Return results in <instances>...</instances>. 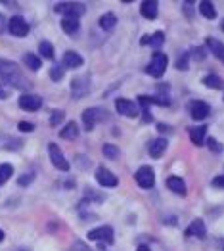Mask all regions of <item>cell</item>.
I'll list each match as a JSON object with an SVG mask.
<instances>
[{
    "mask_svg": "<svg viewBox=\"0 0 224 251\" xmlns=\"http://www.w3.org/2000/svg\"><path fill=\"white\" fill-rule=\"evenodd\" d=\"M0 79L6 85H10L14 89H19V90H27L31 87L29 79L23 75L19 65L16 62H10V60H0Z\"/></svg>",
    "mask_w": 224,
    "mask_h": 251,
    "instance_id": "1",
    "label": "cell"
},
{
    "mask_svg": "<svg viewBox=\"0 0 224 251\" xmlns=\"http://www.w3.org/2000/svg\"><path fill=\"white\" fill-rule=\"evenodd\" d=\"M167 65H169V58L165 54H161V52H155L152 56V62L146 65V73L150 77H154V79H161L165 75V71H167Z\"/></svg>",
    "mask_w": 224,
    "mask_h": 251,
    "instance_id": "2",
    "label": "cell"
},
{
    "mask_svg": "<svg viewBox=\"0 0 224 251\" xmlns=\"http://www.w3.org/2000/svg\"><path fill=\"white\" fill-rule=\"evenodd\" d=\"M105 115H107V113H105L103 109H100V108L85 109V111H83V125H85V130L90 132V130L96 126V123L105 119Z\"/></svg>",
    "mask_w": 224,
    "mask_h": 251,
    "instance_id": "3",
    "label": "cell"
},
{
    "mask_svg": "<svg viewBox=\"0 0 224 251\" xmlns=\"http://www.w3.org/2000/svg\"><path fill=\"white\" fill-rule=\"evenodd\" d=\"M54 10L58 14H65L67 18H77L79 19V16H83L86 12V6L81 4V2H60V4H56Z\"/></svg>",
    "mask_w": 224,
    "mask_h": 251,
    "instance_id": "4",
    "label": "cell"
},
{
    "mask_svg": "<svg viewBox=\"0 0 224 251\" xmlns=\"http://www.w3.org/2000/svg\"><path fill=\"white\" fill-rule=\"evenodd\" d=\"M48 156H50V161H52V165L56 169H60V171H69L71 169L69 161L65 159V156L62 154V150H60L58 144H54V142L48 144Z\"/></svg>",
    "mask_w": 224,
    "mask_h": 251,
    "instance_id": "5",
    "label": "cell"
},
{
    "mask_svg": "<svg viewBox=\"0 0 224 251\" xmlns=\"http://www.w3.org/2000/svg\"><path fill=\"white\" fill-rule=\"evenodd\" d=\"M134 180L140 188H152L155 184V173L152 167H140L136 173H134Z\"/></svg>",
    "mask_w": 224,
    "mask_h": 251,
    "instance_id": "6",
    "label": "cell"
},
{
    "mask_svg": "<svg viewBox=\"0 0 224 251\" xmlns=\"http://www.w3.org/2000/svg\"><path fill=\"white\" fill-rule=\"evenodd\" d=\"M115 109L117 113L125 115V117H138V104L132 102V100H127V98H117L115 100Z\"/></svg>",
    "mask_w": 224,
    "mask_h": 251,
    "instance_id": "7",
    "label": "cell"
},
{
    "mask_svg": "<svg viewBox=\"0 0 224 251\" xmlns=\"http://www.w3.org/2000/svg\"><path fill=\"white\" fill-rule=\"evenodd\" d=\"M88 240H94V242H102V244H113V228L111 226H98L94 230L88 232Z\"/></svg>",
    "mask_w": 224,
    "mask_h": 251,
    "instance_id": "8",
    "label": "cell"
},
{
    "mask_svg": "<svg viewBox=\"0 0 224 251\" xmlns=\"http://www.w3.org/2000/svg\"><path fill=\"white\" fill-rule=\"evenodd\" d=\"M90 92V79L86 75L77 77L71 81V96L73 98H83Z\"/></svg>",
    "mask_w": 224,
    "mask_h": 251,
    "instance_id": "9",
    "label": "cell"
},
{
    "mask_svg": "<svg viewBox=\"0 0 224 251\" xmlns=\"http://www.w3.org/2000/svg\"><path fill=\"white\" fill-rule=\"evenodd\" d=\"M96 180H98V184H102V186H105V188H115V186L119 184V179H117L109 169H105V167L96 169Z\"/></svg>",
    "mask_w": 224,
    "mask_h": 251,
    "instance_id": "10",
    "label": "cell"
},
{
    "mask_svg": "<svg viewBox=\"0 0 224 251\" xmlns=\"http://www.w3.org/2000/svg\"><path fill=\"white\" fill-rule=\"evenodd\" d=\"M8 31L12 33L14 36H25L29 33V23L21 18V16H14L8 21Z\"/></svg>",
    "mask_w": 224,
    "mask_h": 251,
    "instance_id": "11",
    "label": "cell"
},
{
    "mask_svg": "<svg viewBox=\"0 0 224 251\" xmlns=\"http://www.w3.org/2000/svg\"><path fill=\"white\" fill-rule=\"evenodd\" d=\"M19 108L25 111H36L42 108V98L36 94H23L19 98Z\"/></svg>",
    "mask_w": 224,
    "mask_h": 251,
    "instance_id": "12",
    "label": "cell"
},
{
    "mask_svg": "<svg viewBox=\"0 0 224 251\" xmlns=\"http://www.w3.org/2000/svg\"><path fill=\"white\" fill-rule=\"evenodd\" d=\"M209 111H211V108L203 100H195V102H192V106H190V115H192V119H197V121L205 119L209 115Z\"/></svg>",
    "mask_w": 224,
    "mask_h": 251,
    "instance_id": "13",
    "label": "cell"
},
{
    "mask_svg": "<svg viewBox=\"0 0 224 251\" xmlns=\"http://www.w3.org/2000/svg\"><path fill=\"white\" fill-rule=\"evenodd\" d=\"M140 12H142V16L146 19H155L157 14H159V4L155 0H146V2H142Z\"/></svg>",
    "mask_w": 224,
    "mask_h": 251,
    "instance_id": "14",
    "label": "cell"
},
{
    "mask_svg": "<svg viewBox=\"0 0 224 251\" xmlns=\"http://www.w3.org/2000/svg\"><path fill=\"white\" fill-rule=\"evenodd\" d=\"M167 146H169V142H167L165 138H155V140H152V142H150V148H148V152H150V156L157 159V157H161L163 154H165Z\"/></svg>",
    "mask_w": 224,
    "mask_h": 251,
    "instance_id": "15",
    "label": "cell"
},
{
    "mask_svg": "<svg viewBox=\"0 0 224 251\" xmlns=\"http://www.w3.org/2000/svg\"><path fill=\"white\" fill-rule=\"evenodd\" d=\"M186 234H188V236H193V238H205V222L201 219L192 220V224L188 226Z\"/></svg>",
    "mask_w": 224,
    "mask_h": 251,
    "instance_id": "16",
    "label": "cell"
},
{
    "mask_svg": "<svg viewBox=\"0 0 224 251\" xmlns=\"http://www.w3.org/2000/svg\"><path fill=\"white\" fill-rule=\"evenodd\" d=\"M64 65L65 67H71V69L81 67L83 65V56L77 54V52H73V50H67L64 54Z\"/></svg>",
    "mask_w": 224,
    "mask_h": 251,
    "instance_id": "17",
    "label": "cell"
},
{
    "mask_svg": "<svg viewBox=\"0 0 224 251\" xmlns=\"http://www.w3.org/2000/svg\"><path fill=\"white\" fill-rule=\"evenodd\" d=\"M167 188L172 190L174 194H180V196L186 194V184H184V180L180 177H169L167 179Z\"/></svg>",
    "mask_w": 224,
    "mask_h": 251,
    "instance_id": "18",
    "label": "cell"
},
{
    "mask_svg": "<svg viewBox=\"0 0 224 251\" xmlns=\"http://www.w3.org/2000/svg\"><path fill=\"white\" fill-rule=\"evenodd\" d=\"M199 12H201V16L207 18V19H215V18H217L215 4L209 2V0H201V2H199Z\"/></svg>",
    "mask_w": 224,
    "mask_h": 251,
    "instance_id": "19",
    "label": "cell"
},
{
    "mask_svg": "<svg viewBox=\"0 0 224 251\" xmlns=\"http://www.w3.org/2000/svg\"><path fill=\"white\" fill-rule=\"evenodd\" d=\"M207 46H209L211 52L217 56V60L224 63V44L223 42H219L217 38H207Z\"/></svg>",
    "mask_w": 224,
    "mask_h": 251,
    "instance_id": "20",
    "label": "cell"
},
{
    "mask_svg": "<svg viewBox=\"0 0 224 251\" xmlns=\"http://www.w3.org/2000/svg\"><path fill=\"white\" fill-rule=\"evenodd\" d=\"M98 25L102 27V29H105V31H111L115 25H117V18H115V14H103L100 19H98Z\"/></svg>",
    "mask_w": 224,
    "mask_h": 251,
    "instance_id": "21",
    "label": "cell"
},
{
    "mask_svg": "<svg viewBox=\"0 0 224 251\" xmlns=\"http://www.w3.org/2000/svg\"><path fill=\"white\" fill-rule=\"evenodd\" d=\"M205 132H207V126L201 125V126H195L190 130V138H192V142L195 146H203V142H205Z\"/></svg>",
    "mask_w": 224,
    "mask_h": 251,
    "instance_id": "22",
    "label": "cell"
},
{
    "mask_svg": "<svg viewBox=\"0 0 224 251\" xmlns=\"http://www.w3.org/2000/svg\"><path fill=\"white\" fill-rule=\"evenodd\" d=\"M60 136L64 138V140H75L77 136H79V126L75 121H71V123H67V125L62 128V132H60Z\"/></svg>",
    "mask_w": 224,
    "mask_h": 251,
    "instance_id": "23",
    "label": "cell"
},
{
    "mask_svg": "<svg viewBox=\"0 0 224 251\" xmlns=\"http://www.w3.org/2000/svg\"><path fill=\"white\" fill-rule=\"evenodd\" d=\"M62 29H64V33H67V35H75V33L79 31V19L65 16L64 19H62Z\"/></svg>",
    "mask_w": 224,
    "mask_h": 251,
    "instance_id": "24",
    "label": "cell"
},
{
    "mask_svg": "<svg viewBox=\"0 0 224 251\" xmlns=\"http://www.w3.org/2000/svg\"><path fill=\"white\" fill-rule=\"evenodd\" d=\"M38 52H40V56H42V58H46V60H54V46H52L48 40H42V42L38 44Z\"/></svg>",
    "mask_w": 224,
    "mask_h": 251,
    "instance_id": "25",
    "label": "cell"
},
{
    "mask_svg": "<svg viewBox=\"0 0 224 251\" xmlns=\"http://www.w3.org/2000/svg\"><path fill=\"white\" fill-rule=\"evenodd\" d=\"M12 175H14V167L10 163H2L0 165V186H4Z\"/></svg>",
    "mask_w": 224,
    "mask_h": 251,
    "instance_id": "26",
    "label": "cell"
},
{
    "mask_svg": "<svg viewBox=\"0 0 224 251\" xmlns=\"http://www.w3.org/2000/svg\"><path fill=\"white\" fill-rule=\"evenodd\" d=\"M23 62H25V65H27L29 69H33V71L40 69V65H42V60H40L38 56H34V54H25V56H23Z\"/></svg>",
    "mask_w": 224,
    "mask_h": 251,
    "instance_id": "27",
    "label": "cell"
},
{
    "mask_svg": "<svg viewBox=\"0 0 224 251\" xmlns=\"http://www.w3.org/2000/svg\"><path fill=\"white\" fill-rule=\"evenodd\" d=\"M205 87H209V89H223V81H221V77H217V75H207V77H203V81H201Z\"/></svg>",
    "mask_w": 224,
    "mask_h": 251,
    "instance_id": "28",
    "label": "cell"
},
{
    "mask_svg": "<svg viewBox=\"0 0 224 251\" xmlns=\"http://www.w3.org/2000/svg\"><path fill=\"white\" fill-rule=\"evenodd\" d=\"M163 42H165V35L161 31L154 33V35H150V46H154V48H159L163 46Z\"/></svg>",
    "mask_w": 224,
    "mask_h": 251,
    "instance_id": "29",
    "label": "cell"
},
{
    "mask_svg": "<svg viewBox=\"0 0 224 251\" xmlns=\"http://www.w3.org/2000/svg\"><path fill=\"white\" fill-rule=\"evenodd\" d=\"M102 152H103V156L109 157V159H117V157H119V150H117L113 144H105V146L102 148Z\"/></svg>",
    "mask_w": 224,
    "mask_h": 251,
    "instance_id": "30",
    "label": "cell"
},
{
    "mask_svg": "<svg viewBox=\"0 0 224 251\" xmlns=\"http://www.w3.org/2000/svg\"><path fill=\"white\" fill-rule=\"evenodd\" d=\"M62 77H64L62 65H54V67L50 69V79H52V81H62Z\"/></svg>",
    "mask_w": 224,
    "mask_h": 251,
    "instance_id": "31",
    "label": "cell"
},
{
    "mask_svg": "<svg viewBox=\"0 0 224 251\" xmlns=\"http://www.w3.org/2000/svg\"><path fill=\"white\" fill-rule=\"evenodd\" d=\"M62 121H64V111L58 109V111H52V113H50V125L52 126L60 125Z\"/></svg>",
    "mask_w": 224,
    "mask_h": 251,
    "instance_id": "32",
    "label": "cell"
},
{
    "mask_svg": "<svg viewBox=\"0 0 224 251\" xmlns=\"http://www.w3.org/2000/svg\"><path fill=\"white\" fill-rule=\"evenodd\" d=\"M188 60H190V56H188V54H182V56H180V60L176 62V69L186 71V69H188Z\"/></svg>",
    "mask_w": 224,
    "mask_h": 251,
    "instance_id": "33",
    "label": "cell"
},
{
    "mask_svg": "<svg viewBox=\"0 0 224 251\" xmlns=\"http://www.w3.org/2000/svg\"><path fill=\"white\" fill-rule=\"evenodd\" d=\"M207 146H209L213 152H217V154H219V152H223V146H221L215 138H209V140H207Z\"/></svg>",
    "mask_w": 224,
    "mask_h": 251,
    "instance_id": "34",
    "label": "cell"
},
{
    "mask_svg": "<svg viewBox=\"0 0 224 251\" xmlns=\"http://www.w3.org/2000/svg\"><path fill=\"white\" fill-rule=\"evenodd\" d=\"M192 58H193V60H197V62H201V60L205 58V50H203V48H193Z\"/></svg>",
    "mask_w": 224,
    "mask_h": 251,
    "instance_id": "35",
    "label": "cell"
},
{
    "mask_svg": "<svg viewBox=\"0 0 224 251\" xmlns=\"http://www.w3.org/2000/svg\"><path fill=\"white\" fill-rule=\"evenodd\" d=\"M17 128H19L21 132H31V130H34V125H33V123H27V121H21V123L17 125Z\"/></svg>",
    "mask_w": 224,
    "mask_h": 251,
    "instance_id": "36",
    "label": "cell"
},
{
    "mask_svg": "<svg viewBox=\"0 0 224 251\" xmlns=\"http://www.w3.org/2000/svg\"><path fill=\"white\" fill-rule=\"evenodd\" d=\"M33 177H34V175H31V173H29V175H21V177H19V180H17V182H19V184H21V186H27V184H31Z\"/></svg>",
    "mask_w": 224,
    "mask_h": 251,
    "instance_id": "37",
    "label": "cell"
},
{
    "mask_svg": "<svg viewBox=\"0 0 224 251\" xmlns=\"http://www.w3.org/2000/svg\"><path fill=\"white\" fill-rule=\"evenodd\" d=\"M213 186H215V188L224 190V175H219V177H215V179H213Z\"/></svg>",
    "mask_w": 224,
    "mask_h": 251,
    "instance_id": "38",
    "label": "cell"
},
{
    "mask_svg": "<svg viewBox=\"0 0 224 251\" xmlns=\"http://www.w3.org/2000/svg\"><path fill=\"white\" fill-rule=\"evenodd\" d=\"M77 159H79V161H83V163H79V167H81V169H88V167H90V159H85V157H77Z\"/></svg>",
    "mask_w": 224,
    "mask_h": 251,
    "instance_id": "39",
    "label": "cell"
},
{
    "mask_svg": "<svg viewBox=\"0 0 224 251\" xmlns=\"http://www.w3.org/2000/svg\"><path fill=\"white\" fill-rule=\"evenodd\" d=\"M144 121H146V123H150V121H152V113H150V109H144Z\"/></svg>",
    "mask_w": 224,
    "mask_h": 251,
    "instance_id": "40",
    "label": "cell"
},
{
    "mask_svg": "<svg viewBox=\"0 0 224 251\" xmlns=\"http://www.w3.org/2000/svg\"><path fill=\"white\" fill-rule=\"evenodd\" d=\"M140 44H142V46L150 44V35H144V36H142V40H140Z\"/></svg>",
    "mask_w": 224,
    "mask_h": 251,
    "instance_id": "41",
    "label": "cell"
},
{
    "mask_svg": "<svg viewBox=\"0 0 224 251\" xmlns=\"http://www.w3.org/2000/svg\"><path fill=\"white\" fill-rule=\"evenodd\" d=\"M6 25H8V23H6V19H4V16L0 14V33L4 31V27H6Z\"/></svg>",
    "mask_w": 224,
    "mask_h": 251,
    "instance_id": "42",
    "label": "cell"
},
{
    "mask_svg": "<svg viewBox=\"0 0 224 251\" xmlns=\"http://www.w3.org/2000/svg\"><path fill=\"white\" fill-rule=\"evenodd\" d=\"M136 251H152V250H150L148 246H138V250H136Z\"/></svg>",
    "mask_w": 224,
    "mask_h": 251,
    "instance_id": "43",
    "label": "cell"
},
{
    "mask_svg": "<svg viewBox=\"0 0 224 251\" xmlns=\"http://www.w3.org/2000/svg\"><path fill=\"white\" fill-rule=\"evenodd\" d=\"M6 96H8V94H6V92H4L2 89H0V98H6Z\"/></svg>",
    "mask_w": 224,
    "mask_h": 251,
    "instance_id": "44",
    "label": "cell"
},
{
    "mask_svg": "<svg viewBox=\"0 0 224 251\" xmlns=\"http://www.w3.org/2000/svg\"><path fill=\"white\" fill-rule=\"evenodd\" d=\"M0 242H4V232L0 230Z\"/></svg>",
    "mask_w": 224,
    "mask_h": 251,
    "instance_id": "45",
    "label": "cell"
},
{
    "mask_svg": "<svg viewBox=\"0 0 224 251\" xmlns=\"http://www.w3.org/2000/svg\"><path fill=\"white\" fill-rule=\"evenodd\" d=\"M221 27H223V31H224V19H223V23H221Z\"/></svg>",
    "mask_w": 224,
    "mask_h": 251,
    "instance_id": "46",
    "label": "cell"
},
{
    "mask_svg": "<svg viewBox=\"0 0 224 251\" xmlns=\"http://www.w3.org/2000/svg\"><path fill=\"white\" fill-rule=\"evenodd\" d=\"M223 251H224V250H223Z\"/></svg>",
    "mask_w": 224,
    "mask_h": 251,
    "instance_id": "47",
    "label": "cell"
}]
</instances>
